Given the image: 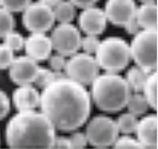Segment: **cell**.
<instances>
[{
    "instance_id": "6da1fadb",
    "label": "cell",
    "mask_w": 158,
    "mask_h": 149,
    "mask_svg": "<svg viewBox=\"0 0 158 149\" xmlns=\"http://www.w3.org/2000/svg\"><path fill=\"white\" fill-rule=\"evenodd\" d=\"M39 106L56 129L71 132L82 127L88 120L91 97L82 84L62 77L43 88Z\"/></svg>"
},
{
    "instance_id": "7a4b0ae2",
    "label": "cell",
    "mask_w": 158,
    "mask_h": 149,
    "mask_svg": "<svg viewBox=\"0 0 158 149\" xmlns=\"http://www.w3.org/2000/svg\"><path fill=\"white\" fill-rule=\"evenodd\" d=\"M56 128L50 120L34 110L19 111L9 120L6 128V145L13 149L53 147Z\"/></svg>"
},
{
    "instance_id": "3957f363",
    "label": "cell",
    "mask_w": 158,
    "mask_h": 149,
    "mask_svg": "<svg viewBox=\"0 0 158 149\" xmlns=\"http://www.w3.org/2000/svg\"><path fill=\"white\" fill-rule=\"evenodd\" d=\"M131 94L126 79L115 73L98 74L91 83V96L95 106L107 113L123 110Z\"/></svg>"
},
{
    "instance_id": "277c9868",
    "label": "cell",
    "mask_w": 158,
    "mask_h": 149,
    "mask_svg": "<svg viewBox=\"0 0 158 149\" xmlns=\"http://www.w3.org/2000/svg\"><path fill=\"white\" fill-rule=\"evenodd\" d=\"M95 60L99 68L107 73H120L131 61L129 45L122 37H107L99 44L95 52Z\"/></svg>"
},
{
    "instance_id": "5b68a950",
    "label": "cell",
    "mask_w": 158,
    "mask_h": 149,
    "mask_svg": "<svg viewBox=\"0 0 158 149\" xmlns=\"http://www.w3.org/2000/svg\"><path fill=\"white\" fill-rule=\"evenodd\" d=\"M158 33L157 30H145L139 31L135 34L129 52L131 58L137 66L142 68L146 73H152L158 66Z\"/></svg>"
},
{
    "instance_id": "8992f818",
    "label": "cell",
    "mask_w": 158,
    "mask_h": 149,
    "mask_svg": "<svg viewBox=\"0 0 158 149\" xmlns=\"http://www.w3.org/2000/svg\"><path fill=\"white\" fill-rule=\"evenodd\" d=\"M85 136L88 143L95 148H108L113 146L118 136L117 123L108 116H95L87 126Z\"/></svg>"
},
{
    "instance_id": "52a82bcc",
    "label": "cell",
    "mask_w": 158,
    "mask_h": 149,
    "mask_svg": "<svg viewBox=\"0 0 158 149\" xmlns=\"http://www.w3.org/2000/svg\"><path fill=\"white\" fill-rule=\"evenodd\" d=\"M64 70L67 78L82 85H90L99 74V66L91 54L76 52L66 61Z\"/></svg>"
},
{
    "instance_id": "ba28073f",
    "label": "cell",
    "mask_w": 158,
    "mask_h": 149,
    "mask_svg": "<svg viewBox=\"0 0 158 149\" xmlns=\"http://www.w3.org/2000/svg\"><path fill=\"white\" fill-rule=\"evenodd\" d=\"M55 24L52 6L42 2L30 3L24 10L23 25L32 33H45L49 31Z\"/></svg>"
},
{
    "instance_id": "9c48e42d",
    "label": "cell",
    "mask_w": 158,
    "mask_h": 149,
    "mask_svg": "<svg viewBox=\"0 0 158 149\" xmlns=\"http://www.w3.org/2000/svg\"><path fill=\"white\" fill-rule=\"evenodd\" d=\"M50 41L52 49L64 57H71L80 48L81 36L79 30L71 22H61L53 29Z\"/></svg>"
},
{
    "instance_id": "30bf717a",
    "label": "cell",
    "mask_w": 158,
    "mask_h": 149,
    "mask_svg": "<svg viewBox=\"0 0 158 149\" xmlns=\"http://www.w3.org/2000/svg\"><path fill=\"white\" fill-rule=\"evenodd\" d=\"M39 65L30 57H18L10 65V78L15 84L26 85L34 82L39 73Z\"/></svg>"
},
{
    "instance_id": "8fae6325",
    "label": "cell",
    "mask_w": 158,
    "mask_h": 149,
    "mask_svg": "<svg viewBox=\"0 0 158 149\" xmlns=\"http://www.w3.org/2000/svg\"><path fill=\"white\" fill-rule=\"evenodd\" d=\"M137 6L134 0H107L105 15L114 26H124L136 15Z\"/></svg>"
},
{
    "instance_id": "7c38bea8",
    "label": "cell",
    "mask_w": 158,
    "mask_h": 149,
    "mask_svg": "<svg viewBox=\"0 0 158 149\" xmlns=\"http://www.w3.org/2000/svg\"><path fill=\"white\" fill-rule=\"evenodd\" d=\"M79 27L88 35H99L106 29L107 18L102 9L96 6L85 8L78 18Z\"/></svg>"
},
{
    "instance_id": "4fadbf2b",
    "label": "cell",
    "mask_w": 158,
    "mask_h": 149,
    "mask_svg": "<svg viewBox=\"0 0 158 149\" xmlns=\"http://www.w3.org/2000/svg\"><path fill=\"white\" fill-rule=\"evenodd\" d=\"M24 48L28 57L35 61H45L52 54V45L50 37L44 33H32L25 39Z\"/></svg>"
},
{
    "instance_id": "5bb4252c",
    "label": "cell",
    "mask_w": 158,
    "mask_h": 149,
    "mask_svg": "<svg viewBox=\"0 0 158 149\" xmlns=\"http://www.w3.org/2000/svg\"><path fill=\"white\" fill-rule=\"evenodd\" d=\"M137 137L142 148L158 147V117L156 114H151L138 122L137 126Z\"/></svg>"
},
{
    "instance_id": "9a60e30c",
    "label": "cell",
    "mask_w": 158,
    "mask_h": 149,
    "mask_svg": "<svg viewBox=\"0 0 158 149\" xmlns=\"http://www.w3.org/2000/svg\"><path fill=\"white\" fill-rule=\"evenodd\" d=\"M13 102L18 111L34 110L40 104V93L30 84L19 85L13 93Z\"/></svg>"
},
{
    "instance_id": "2e32d148",
    "label": "cell",
    "mask_w": 158,
    "mask_h": 149,
    "mask_svg": "<svg viewBox=\"0 0 158 149\" xmlns=\"http://www.w3.org/2000/svg\"><path fill=\"white\" fill-rule=\"evenodd\" d=\"M135 16L140 25V28L145 30H157L158 8L156 2L143 3L137 9Z\"/></svg>"
},
{
    "instance_id": "e0dca14e",
    "label": "cell",
    "mask_w": 158,
    "mask_h": 149,
    "mask_svg": "<svg viewBox=\"0 0 158 149\" xmlns=\"http://www.w3.org/2000/svg\"><path fill=\"white\" fill-rule=\"evenodd\" d=\"M143 96L145 97L148 106L153 108L155 111L158 109V74L157 71H152L148 74V78L142 88Z\"/></svg>"
},
{
    "instance_id": "ac0fdd59",
    "label": "cell",
    "mask_w": 158,
    "mask_h": 149,
    "mask_svg": "<svg viewBox=\"0 0 158 149\" xmlns=\"http://www.w3.org/2000/svg\"><path fill=\"white\" fill-rule=\"evenodd\" d=\"M148 73L143 70L139 66H132L128 69L126 74V81L128 83V87L131 91L135 93L142 92L143 85L148 78Z\"/></svg>"
},
{
    "instance_id": "d6986e66",
    "label": "cell",
    "mask_w": 158,
    "mask_h": 149,
    "mask_svg": "<svg viewBox=\"0 0 158 149\" xmlns=\"http://www.w3.org/2000/svg\"><path fill=\"white\" fill-rule=\"evenodd\" d=\"M55 20L59 22H72L76 16V6L69 1H60L52 10Z\"/></svg>"
},
{
    "instance_id": "ffe728a7",
    "label": "cell",
    "mask_w": 158,
    "mask_h": 149,
    "mask_svg": "<svg viewBox=\"0 0 158 149\" xmlns=\"http://www.w3.org/2000/svg\"><path fill=\"white\" fill-rule=\"evenodd\" d=\"M126 107L128 108L129 113L136 116H140L146 113L150 106H148V101L143 95H141L140 93H134L129 96Z\"/></svg>"
},
{
    "instance_id": "44dd1931",
    "label": "cell",
    "mask_w": 158,
    "mask_h": 149,
    "mask_svg": "<svg viewBox=\"0 0 158 149\" xmlns=\"http://www.w3.org/2000/svg\"><path fill=\"white\" fill-rule=\"evenodd\" d=\"M137 116L131 113H124L121 116H118L117 119V127L118 132L123 134H131L136 132L137 126H138Z\"/></svg>"
},
{
    "instance_id": "7402d4cb",
    "label": "cell",
    "mask_w": 158,
    "mask_h": 149,
    "mask_svg": "<svg viewBox=\"0 0 158 149\" xmlns=\"http://www.w3.org/2000/svg\"><path fill=\"white\" fill-rule=\"evenodd\" d=\"M15 27V19L10 11L0 6V37H4L13 31Z\"/></svg>"
},
{
    "instance_id": "603a6c76",
    "label": "cell",
    "mask_w": 158,
    "mask_h": 149,
    "mask_svg": "<svg viewBox=\"0 0 158 149\" xmlns=\"http://www.w3.org/2000/svg\"><path fill=\"white\" fill-rule=\"evenodd\" d=\"M4 38V44L8 46L9 48H11L13 51H19L24 48L25 45V38L20 33L15 31H11L10 33H8Z\"/></svg>"
},
{
    "instance_id": "cb8c5ba5",
    "label": "cell",
    "mask_w": 158,
    "mask_h": 149,
    "mask_svg": "<svg viewBox=\"0 0 158 149\" xmlns=\"http://www.w3.org/2000/svg\"><path fill=\"white\" fill-rule=\"evenodd\" d=\"M31 1L32 0H0V6L10 11L11 13L22 12L31 3Z\"/></svg>"
},
{
    "instance_id": "d4e9b609",
    "label": "cell",
    "mask_w": 158,
    "mask_h": 149,
    "mask_svg": "<svg viewBox=\"0 0 158 149\" xmlns=\"http://www.w3.org/2000/svg\"><path fill=\"white\" fill-rule=\"evenodd\" d=\"M56 79V74L53 70H49L47 68H40L38 76L33 83H35L36 87L40 88L46 87L50 82H52Z\"/></svg>"
},
{
    "instance_id": "484cf974",
    "label": "cell",
    "mask_w": 158,
    "mask_h": 149,
    "mask_svg": "<svg viewBox=\"0 0 158 149\" xmlns=\"http://www.w3.org/2000/svg\"><path fill=\"white\" fill-rule=\"evenodd\" d=\"M99 44H101V41L97 38L96 35H88L81 38L80 47L82 48L85 53L93 55L96 52Z\"/></svg>"
},
{
    "instance_id": "4316f807",
    "label": "cell",
    "mask_w": 158,
    "mask_h": 149,
    "mask_svg": "<svg viewBox=\"0 0 158 149\" xmlns=\"http://www.w3.org/2000/svg\"><path fill=\"white\" fill-rule=\"evenodd\" d=\"M14 59V51L6 44H0V69L9 68Z\"/></svg>"
},
{
    "instance_id": "83f0119b",
    "label": "cell",
    "mask_w": 158,
    "mask_h": 149,
    "mask_svg": "<svg viewBox=\"0 0 158 149\" xmlns=\"http://www.w3.org/2000/svg\"><path fill=\"white\" fill-rule=\"evenodd\" d=\"M114 148H123V149H137L142 148V145L138 142V139H135L128 135H124L118 137L113 144Z\"/></svg>"
},
{
    "instance_id": "f1b7e54d",
    "label": "cell",
    "mask_w": 158,
    "mask_h": 149,
    "mask_svg": "<svg viewBox=\"0 0 158 149\" xmlns=\"http://www.w3.org/2000/svg\"><path fill=\"white\" fill-rule=\"evenodd\" d=\"M69 143H71L72 148H77L81 149L87 147L88 145V139L85 133H81V132H74L72 133L69 137Z\"/></svg>"
},
{
    "instance_id": "f546056e",
    "label": "cell",
    "mask_w": 158,
    "mask_h": 149,
    "mask_svg": "<svg viewBox=\"0 0 158 149\" xmlns=\"http://www.w3.org/2000/svg\"><path fill=\"white\" fill-rule=\"evenodd\" d=\"M11 110V102L8 95L0 90V120L3 119Z\"/></svg>"
},
{
    "instance_id": "4dcf8cb0",
    "label": "cell",
    "mask_w": 158,
    "mask_h": 149,
    "mask_svg": "<svg viewBox=\"0 0 158 149\" xmlns=\"http://www.w3.org/2000/svg\"><path fill=\"white\" fill-rule=\"evenodd\" d=\"M65 57L60 53L49 57V65L53 71H62L65 67Z\"/></svg>"
},
{
    "instance_id": "1f68e13d",
    "label": "cell",
    "mask_w": 158,
    "mask_h": 149,
    "mask_svg": "<svg viewBox=\"0 0 158 149\" xmlns=\"http://www.w3.org/2000/svg\"><path fill=\"white\" fill-rule=\"evenodd\" d=\"M123 27H125V30H126L127 33L132 34V35H135V34L140 31V25H139L136 16H134L131 19H129Z\"/></svg>"
},
{
    "instance_id": "d6a6232c",
    "label": "cell",
    "mask_w": 158,
    "mask_h": 149,
    "mask_svg": "<svg viewBox=\"0 0 158 149\" xmlns=\"http://www.w3.org/2000/svg\"><path fill=\"white\" fill-rule=\"evenodd\" d=\"M52 148H60V149H69L72 148L71 143H69V137L64 136H56L55 142H53V147Z\"/></svg>"
},
{
    "instance_id": "836d02e7",
    "label": "cell",
    "mask_w": 158,
    "mask_h": 149,
    "mask_svg": "<svg viewBox=\"0 0 158 149\" xmlns=\"http://www.w3.org/2000/svg\"><path fill=\"white\" fill-rule=\"evenodd\" d=\"M69 1L72 2L77 8L85 9V8H89V6H94L98 0H69Z\"/></svg>"
},
{
    "instance_id": "e575fe53",
    "label": "cell",
    "mask_w": 158,
    "mask_h": 149,
    "mask_svg": "<svg viewBox=\"0 0 158 149\" xmlns=\"http://www.w3.org/2000/svg\"><path fill=\"white\" fill-rule=\"evenodd\" d=\"M39 1L44 4H47V6H55L56 4L61 1V0H39Z\"/></svg>"
},
{
    "instance_id": "d590c367",
    "label": "cell",
    "mask_w": 158,
    "mask_h": 149,
    "mask_svg": "<svg viewBox=\"0 0 158 149\" xmlns=\"http://www.w3.org/2000/svg\"><path fill=\"white\" fill-rule=\"evenodd\" d=\"M142 3H153V2H156V0H139Z\"/></svg>"
}]
</instances>
